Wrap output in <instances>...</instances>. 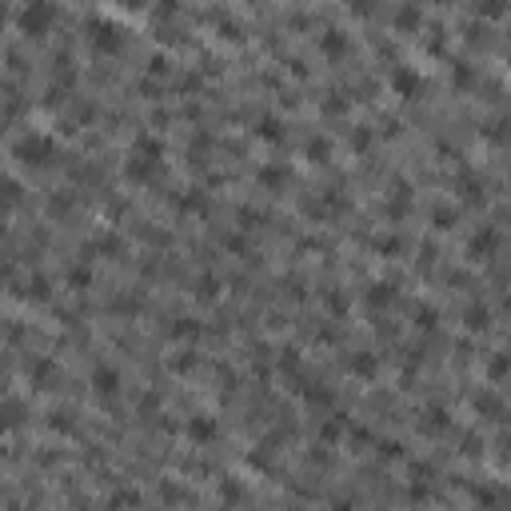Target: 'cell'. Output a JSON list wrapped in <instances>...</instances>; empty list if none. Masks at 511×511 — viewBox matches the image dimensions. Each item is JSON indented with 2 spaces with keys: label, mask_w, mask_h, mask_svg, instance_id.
<instances>
[{
  "label": "cell",
  "mask_w": 511,
  "mask_h": 511,
  "mask_svg": "<svg viewBox=\"0 0 511 511\" xmlns=\"http://www.w3.org/2000/svg\"><path fill=\"white\" fill-rule=\"evenodd\" d=\"M88 40L92 48L104 52V56H116V52L128 44V28L112 16H88Z\"/></svg>",
  "instance_id": "6da1fadb"
},
{
  "label": "cell",
  "mask_w": 511,
  "mask_h": 511,
  "mask_svg": "<svg viewBox=\"0 0 511 511\" xmlns=\"http://www.w3.org/2000/svg\"><path fill=\"white\" fill-rule=\"evenodd\" d=\"M13 156L28 168H48L56 160V140L44 136V132H25V136L13 144Z\"/></svg>",
  "instance_id": "7a4b0ae2"
},
{
  "label": "cell",
  "mask_w": 511,
  "mask_h": 511,
  "mask_svg": "<svg viewBox=\"0 0 511 511\" xmlns=\"http://www.w3.org/2000/svg\"><path fill=\"white\" fill-rule=\"evenodd\" d=\"M52 20H56V4H48V0H32V4H25L16 13V25H20L25 37H44L52 28Z\"/></svg>",
  "instance_id": "3957f363"
},
{
  "label": "cell",
  "mask_w": 511,
  "mask_h": 511,
  "mask_svg": "<svg viewBox=\"0 0 511 511\" xmlns=\"http://www.w3.org/2000/svg\"><path fill=\"white\" fill-rule=\"evenodd\" d=\"M387 84H392V92L403 100H415L420 92H424V76L415 72L412 64H396L392 68V76H387Z\"/></svg>",
  "instance_id": "277c9868"
},
{
  "label": "cell",
  "mask_w": 511,
  "mask_h": 511,
  "mask_svg": "<svg viewBox=\"0 0 511 511\" xmlns=\"http://www.w3.org/2000/svg\"><path fill=\"white\" fill-rule=\"evenodd\" d=\"M28 424V403L25 399H0V432H20V427Z\"/></svg>",
  "instance_id": "5b68a950"
},
{
  "label": "cell",
  "mask_w": 511,
  "mask_h": 511,
  "mask_svg": "<svg viewBox=\"0 0 511 511\" xmlns=\"http://www.w3.org/2000/svg\"><path fill=\"white\" fill-rule=\"evenodd\" d=\"M496 248H499V232L491 224L487 228H479L472 236V244H467V252H472V260H491L496 256Z\"/></svg>",
  "instance_id": "8992f818"
},
{
  "label": "cell",
  "mask_w": 511,
  "mask_h": 511,
  "mask_svg": "<svg viewBox=\"0 0 511 511\" xmlns=\"http://www.w3.org/2000/svg\"><path fill=\"white\" fill-rule=\"evenodd\" d=\"M132 156H136V160H148V164H160L164 160V140L152 136V132H140V136L132 140Z\"/></svg>",
  "instance_id": "52a82bcc"
},
{
  "label": "cell",
  "mask_w": 511,
  "mask_h": 511,
  "mask_svg": "<svg viewBox=\"0 0 511 511\" xmlns=\"http://www.w3.org/2000/svg\"><path fill=\"white\" fill-rule=\"evenodd\" d=\"M216 436H220V424H216L212 415H192L188 420V439L192 444H212Z\"/></svg>",
  "instance_id": "ba28073f"
},
{
  "label": "cell",
  "mask_w": 511,
  "mask_h": 511,
  "mask_svg": "<svg viewBox=\"0 0 511 511\" xmlns=\"http://www.w3.org/2000/svg\"><path fill=\"white\" fill-rule=\"evenodd\" d=\"M92 387H96L100 396L112 399L116 392H120V372H116V368H108V363H100L96 372H92Z\"/></svg>",
  "instance_id": "9c48e42d"
},
{
  "label": "cell",
  "mask_w": 511,
  "mask_h": 511,
  "mask_svg": "<svg viewBox=\"0 0 511 511\" xmlns=\"http://www.w3.org/2000/svg\"><path fill=\"white\" fill-rule=\"evenodd\" d=\"M351 48V40L344 28H328V32H320V52H328V56H344V52Z\"/></svg>",
  "instance_id": "30bf717a"
},
{
  "label": "cell",
  "mask_w": 511,
  "mask_h": 511,
  "mask_svg": "<svg viewBox=\"0 0 511 511\" xmlns=\"http://www.w3.org/2000/svg\"><path fill=\"white\" fill-rule=\"evenodd\" d=\"M363 299H368V308H380V304L387 308V304L396 299V284H392V280H375V284L363 292Z\"/></svg>",
  "instance_id": "8fae6325"
},
{
  "label": "cell",
  "mask_w": 511,
  "mask_h": 511,
  "mask_svg": "<svg viewBox=\"0 0 511 511\" xmlns=\"http://www.w3.org/2000/svg\"><path fill=\"white\" fill-rule=\"evenodd\" d=\"M28 380L37 387H52V380H56V363L52 360H32L28 363Z\"/></svg>",
  "instance_id": "7c38bea8"
},
{
  "label": "cell",
  "mask_w": 511,
  "mask_h": 511,
  "mask_svg": "<svg viewBox=\"0 0 511 511\" xmlns=\"http://www.w3.org/2000/svg\"><path fill=\"white\" fill-rule=\"evenodd\" d=\"M420 25H424V13H420L415 4H399L396 8V28L399 32H415Z\"/></svg>",
  "instance_id": "4fadbf2b"
},
{
  "label": "cell",
  "mask_w": 511,
  "mask_h": 511,
  "mask_svg": "<svg viewBox=\"0 0 511 511\" xmlns=\"http://www.w3.org/2000/svg\"><path fill=\"white\" fill-rule=\"evenodd\" d=\"M256 180H260L264 188H284L287 180H292V172H287L284 164H268V168H260V172H256Z\"/></svg>",
  "instance_id": "5bb4252c"
},
{
  "label": "cell",
  "mask_w": 511,
  "mask_h": 511,
  "mask_svg": "<svg viewBox=\"0 0 511 511\" xmlns=\"http://www.w3.org/2000/svg\"><path fill=\"white\" fill-rule=\"evenodd\" d=\"M348 368H351V375H363V380H372L380 363H375V356H372V351H356V356L348 360Z\"/></svg>",
  "instance_id": "9a60e30c"
},
{
  "label": "cell",
  "mask_w": 511,
  "mask_h": 511,
  "mask_svg": "<svg viewBox=\"0 0 511 511\" xmlns=\"http://www.w3.org/2000/svg\"><path fill=\"white\" fill-rule=\"evenodd\" d=\"M304 399L312 403V408H332V387H316V384H299Z\"/></svg>",
  "instance_id": "2e32d148"
},
{
  "label": "cell",
  "mask_w": 511,
  "mask_h": 511,
  "mask_svg": "<svg viewBox=\"0 0 511 511\" xmlns=\"http://www.w3.org/2000/svg\"><path fill=\"white\" fill-rule=\"evenodd\" d=\"M460 196L467 204H484V180H475V176H460Z\"/></svg>",
  "instance_id": "e0dca14e"
},
{
  "label": "cell",
  "mask_w": 511,
  "mask_h": 511,
  "mask_svg": "<svg viewBox=\"0 0 511 511\" xmlns=\"http://www.w3.org/2000/svg\"><path fill=\"white\" fill-rule=\"evenodd\" d=\"M92 248H96V252H108V256H120V252H124V240L116 236V232H104V236L92 240Z\"/></svg>",
  "instance_id": "ac0fdd59"
},
{
  "label": "cell",
  "mask_w": 511,
  "mask_h": 511,
  "mask_svg": "<svg viewBox=\"0 0 511 511\" xmlns=\"http://www.w3.org/2000/svg\"><path fill=\"white\" fill-rule=\"evenodd\" d=\"M475 412L499 415V412H503V403H499V396H496V392H479V396H475Z\"/></svg>",
  "instance_id": "d6986e66"
},
{
  "label": "cell",
  "mask_w": 511,
  "mask_h": 511,
  "mask_svg": "<svg viewBox=\"0 0 511 511\" xmlns=\"http://www.w3.org/2000/svg\"><path fill=\"white\" fill-rule=\"evenodd\" d=\"M328 156H332V144H328V140H320V136H312V140H308V160L328 164Z\"/></svg>",
  "instance_id": "ffe728a7"
},
{
  "label": "cell",
  "mask_w": 511,
  "mask_h": 511,
  "mask_svg": "<svg viewBox=\"0 0 511 511\" xmlns=\"http://www.w3.org/2000/svg\"><path fill=\"white\" fill-rule=\"evenodd\" d=\"M487 324H491V312H487L484 304H472V308H467V328H472V332H475V328L484 332Z\"/></svg>",
  "instance_id": "44dd1931"
},
{
  "label": "cell",
  "mask_w": 511,
  "mask_h": 511,
  "mask_svg": "<svg viewBox=\"0 0 511 511\" xmlns=\"http://www.w3.org/2000/svg\"><path fill=\"white\" fill-rule=\"evenodd\" d=\"M172 336L176 339H196L200 336V324H196V320H188V316H180V320L172 324Z\"/></svg>",
  "instance_id": "7402d4cb"
},
{
  "label": "cell",
  "mask_w": 511,
  "mask_h": 511,
  "mask_svg": "<svg viewBox=\"0 0 511 511\" xmlns=\"http://www.w3.org/2000/svg\"><path fill=\"white\" fill-rule=\"evenodd\" d=\"M28 299H48L52 296V287H48V280H44V276H32V280H28V292H25Z\"/></svg>",
  "instance_id": "603a6c76"
},
{
  "label": "cell",
  "mask_w": 511,
  "mask_h": 511,
  "mask_svg": "<svg viewBox=\"0 0 511 511\" xmlns=\"http://www.w3.org/2000/svg\"><path fill=\"white\" fill-rule=\"evenodd\" d=\"M216 292H220V280H216V276H200L196 280V296L200 299H216Z\"/></svg>",
  "instance_id": "cb8c5ba5"
},
{
  "label": "cell",
  "mask_w": 511,
  "mask_h": 511,
  "mask_svg": "<svg viewBox=\"0 0 511 511\" xmlns=\"http://www.w3.org/2000/svg\"><path fill=\"white\" fill-rule=\"evenodd\" d=\"M280 136H284V132H280V120H276V116H264V120H260V140L276 144Z\"/></svg>",
  "instance_id": "d4e9b609"
},
{
  "label": "cell",
  "mask_w": 511,
  "mask_h": 511,
  "mask_svg": "<svg viewBox=\"0 0 511 511\" xmlns=\"http://www.w3.org/2000/svg\"><path fill=\"white\" fill-rule=\"evenodd\" d=\"M0 204L8 208V204H20V184L16 180H0Z\"/></svg>",
  "instance_id": "484cf974"
},
{
  "label": "cell",
  "mask_w": 511,
  "mask_h": 511,
  "mask_svg": "<svg viewBox=\"0 0 511 511\" xmlns=\"http://www.w3.org/2000/svg\"><path fill=\"white\" fill-rule=\"evenodd\" d=\"M180 212H204V196L192 192V196H180Z\"/></svg>",
  "instance_id": "4316f807"
},
{
  "label": "cell",
  "mask_w": 511,
  "mask_h": 511,
  "mask_svg": "<svg viewBox=\"0 0 511 511\" xmlns=\"http://www.w3.org/2000/svg\"><path fill=\"white\" fill-rule=\"evenodd\" d=\"M503 372H507V356H503V351H499L496 360L487 363V375H491V380H503Z\"/></svg>",
  "instance_id": "83f0119b"
},
{
  "label": "cell",
  "mask_w": 511,
  "mask_h": 511,
  "mask_svg": "<svg viewBox=\"0 0 511 511\" xmlns=\"http://www.w3.org/2000/svg\"><path fill=\"white\" fill-rule=\"evenodd\" d=\"M124 503H128V507H136V503H140V496L132 491V487H128V491H116V496H112V507H124Z\"/></svg>",
  "instance_id": "f1b7e54d"
},
{
  "label": "cell",
  "mask_w": 511,
  "mask_h": 511,
  "mask_svg": "<svg viewBox=\"0 0 511 511\" xmlns=\"http://www.w3.org/2000/svg\"><path fill=\"white\" fill-rule=\"evenodd\" d=\"M48 424L56 427V432H72V427H76L72 420H68V412H52V420H48Z\"/></svg>",
  "instance_id": "f546056e"
},
{
  "label": "cell",
  "mask_w": 511,
  "mask_h": 511,
  "mask_svg": "<svg viewBox=\"0 0 511 511\" xmlns=\"http://www.w3.org/2000/svg\"><path fill=\"white\" fill-rule=\"evenodd\" d=\"M68 280H72L76 287H88V284H92V272H88V268H72V272H68Z\"/></svg>",
  "instance_id": "4dcf8cb0"
},
{
  "label": "cell",
  "mask_w": 511,
  "mask_h": 511,
  "mask_svg": "<svg viewBox=\"0 0 511 511\" xmlns=\"http://www.w3.org/2000/svg\"><path fill=\"white\" fill-rule=\"evenodd\" d=\"M455 224V208H436V228H451Z\"/></svg>",
  "instance_id": "1f68e13d"
},
{
  "label": "cell",
  "mask_w": 511,
  "mask_h": 511,
  "mask_svg": "<svg viewBox=\"0 0 511 511\" xmlns=\"http://www.w3.org/2000/svg\"><path fill=\"white\" fill-rule=\"evenodd\" d=\"M280 368H284V372H296V368H299V356H296V348H287L284 356H280Z\"/></svg>",
  "instance_id": "d6a6232c"
},
{
  "label": "cell",
  "mask_w": 511,
  "mask_h": 511,
  "mask_svg": "<svg viewBox=\"0 0 511 511\" xmlns=\"http://www.w3.org/2000/svg\"><path fill=\"white\" fill-rule=\"evenodd\" d=\"M444 424H448V420H444V412H439V408H432V412H427V432H439Z\"/></svg>",
  "instance_id": "836d02e7"
},
{
  "label": "cell",
  "mask_w": 511,
  "mask_h": 511,
  "mask_svg": "<svg viewBox=\"0 0 511 511\" xmlns=\"http://www.w3.org/2000/svg\"><path fill=\"white\" fill-rule=\"evenodd\" d=\"M455 84H460V88L472 84V68H467V64H455Z\"/></svg>",
  "instance_id": "e575fe53"
},
{
  "label": "cell",
  "mask_w": 511,
  "mask_h": 511,
  "mask_svg": "<svg viewBox=\"0 0 511 511\" xmlns=\"http://www.w3.org/2000/svg\"><path fill=\"white\" fill-rule=\"evenodd\" d=\"M344 104H348V100H344V92H332V100H328L324 108H328V112H344Z\"/></svg>",
  "instance_id": "d590c367"
},
{
  "label": "cell",
  "mask_w": 511,
  "mask_h": 511,
  "mask_svg": "<svg viewBox=\"0 0 511 511\" xmlns=\"http://www.w3.org/2000/svg\"><path fill=\"white\" fill-rule=\"evenodd\" d=\"M192 363H196V356H188V351H184V356H176V360H172V368H176V372H188Z\"/></svg>",
  "instance_id": "8d00e7d4"
},
{
  "label": "cell",
  "mask_w": 511,
  "mask_h": 511,
  "mask_svg": "<svg viewBox=\"0 0 511 511\" xmlns=\"http://www.w3.org/2000/svg\"><path fill=\"white\" fill-rule=\"evenodd\" d=\"M420 328H436V312H432V308H420Z\"/></svg>",
  "instance_id": "74e56055"
},
{
  "label": "cell",
  "mask_w": 511,
  "mask_h": 511,
  "mask_svg": "<svg viewBox=\"0 0 511 511\" xmlns=\"http://www.w3.org/2000/svg\"><path fill=\"white\" fill-rule=\"evenodd\" d=\"M220 499H240V484H232V479H228V484L220 487Z\"/></svg>",
  "instance_id": "f35d334b"
},
{
  "label": "cell",
  "mask_w": 511,
  "mask_h": 511,
  "mask_svg": "<svg viewBox=\"0 0 511 511\" xmlns=\"http://www.w3.org/2000/svg\"><path fill=\"white\" fill-rule=\"evenodd\" d=\"M148 68H152V72H164V68H168V60H164V56H152Z\"/></svg>",
  "instance_id": "ab89813d"
},
{
  "label": "cell",
  "mask_w": 511,
  "mask_h": 511,
  "mask_svg": "<svg viewBox=\"0 0 511 511\" xmlns=\"http://www.w3.org/2000/svg\"><path fill=\"white\" fill-rule=\"evenodd\" d=\"M4 16H8V13H4V8H0V25H4Z\"/></svg>",
  "instance_id": "60d3db41"
}]
</instances>
